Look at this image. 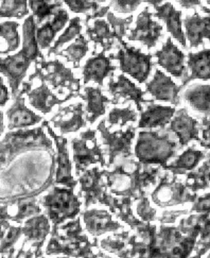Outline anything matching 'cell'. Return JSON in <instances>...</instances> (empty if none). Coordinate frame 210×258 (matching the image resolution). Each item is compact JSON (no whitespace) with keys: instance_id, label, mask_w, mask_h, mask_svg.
<instances>
[{"instance_id":"cell-1","label":"cell","mask_w":210,"mask_h":258,"mask_svg":"<svg viewBox=\"0 0 210 258\" xmlns=\"http://www.w3.org/2000/svg\"><path fill=\"white\" fill-rule=\"evenodd\" d=\"M55 152L32 151L0 170V204L38 197L54 184Z\"/></svg>"},{"instance_id":"cell-2","label":"cell","mask_w":210,"mask_h":258,"mask_svg":"<svg viewBox=\"0 0 210 258\" xmlns=\"http://www.w3.org/2000/svg\"><path fill=\"white\" fill-rule=\"evenodd\" d=\"M159 174V168H148L132 157L120 158L112 171H105L107 190L112 195L138 201L146 196L150 186L157 183Z\"/></svg>"},{"instance_id":"cell-3","label":"cell","mask_w":210,"mask_h":258,"mask_svg":"<svg viewBox=\"0 0 210 258\" xmlns=\"http://www.w3.org/2000/svg\"><path fill=\"white\" fill-rule=\"evenodd\" d=\"M36 23L32 15H29L23 25V46L17 52L0 57V74L6 79L13 98L21 91V86L32 63L44 58L42 50L36 42Z\"/></svg>"},{"instance_id":"cell-4","label":"cell","mask_w":210,"mask_h":258,"mask_svg":"<svg viewBox=\"0 0 210 258\" xmlns=\"http://www.w3.org/2000/svg\"><path fill=\"white\" fill-rule=\"evenodd\" d=\"M51 237L46 246V254L64 255L68 257H105L99 250L97 237L93 241L84 234L81 217L70 220L65 224L52 226Z\"/></svg>"},{"instance_id":"cell-5","label":"cell","mask_w":210,"mask_h":258,"mask_svg":"<svg viewBox=\"0 0 210 258\" xmlns=\"http://www.w3.org/2000/svg\"><path fill=\"white\" fill-rule=\"evenodd\" d=\"M53 142L42 125L34 128L10 131L0 142V170L11 165L17 157L32 151L55 152Z\"/></svg>"},{"instance_id":"cell-6","label":"cell","mask_w":210,"mask_h":258,"mask_svg":"<svg viewBox=\"0 0 210 258\" xmlns=\"http://www.w3.org/2000/svg\"><path fill=\"white\" fill-rule=\"evenodd\" d=\"M34 73L30 75L28 81L41 79L45 81L57 96H64L67 100L80 96L81 91V79L77 78L69 67H66L61 59L38 58L35 61Z\"/></svg>"},{"instance_id":"cell-7","label":"cell","mask_w":210,"mask_h":258,"mask_svg":"<svg viewBox=\"0 0 210 258\" xmlns=\"http://www.w3.org/2000/svg\"><path fill=\"white\" fill-rule=\"evenodd\" d=\"M177 143L172 141L166 131H140L135 146V157L145 166L159 165L164 167L169 160L176 155Z\"/></svg>"},{"instance_id":"cell-8","label":"cell","mask_w":210,"mask_h":258,"mask_svg":"<svg viewBox=\"0 0 210 258\" xmlns=\"http://www.w3.org/2000/svg\"><path fill=\"white\" fill-rule=\"evenodd\" d=\"M74 190L68 187H52L51 190L39 199L52 226L76 219L81 213L82 202Z\"/></svg>"},{"instance_id":"cell-9","label":"cell","mask_w":210,"mask_h":258,"mask_svg":"<svg viewBox=\"0 0 210 258\" xmlns=\"http://www.w3.org/2000/svg\"><path fill=\"white\" fill-rule=\"evenodd\" d=\"M117 53H111L109 57L119 63V69L123 74L132 77L139 84L147 83L152 73L154 63L151 53H144L140 49L128 46L123 39L119 42Z\"/></svg>"},{"instance_id":"cell-10","label":"cell","mask_w":210,"mask_h":258,"mask_svg":"<svg viewBox=\"0 0 210 258\" xmlns=\"http://www.w3.org/2000/svg\"><path fill=\"white\" fill-rule=\"evenodd\" d=\"M97 133V130L88 128L72 140L76 176L81 175L91 165L99 164L102 168L106 167L105 151L98 144Z\"/></svg>"},{"instance_id":"cell-11","label":"cell","mask_w":210,"mask_h":258,"mask_svg":"<svg viewBox=\"0 0 210 258\" xmlns=\"http://www.w3.org/2000/svg\"><path fill=\"white\" fill-rule=\"evenodd\" d=\"M194 242L195 237H184L176 227L162 224L148 257H187L192 251Z\"/></svg>"},{"instance_id":"cell-12","label":"cell","mask_w":210,"mask_h":258,"mask_svg":"<svg viewBox=\"0 0 210 258\" xmlns=\"http://www.w3.org/2000/svg\"><path fill=\"white\" fill-rule=\"evenodd\" d=\"M97 131L100 133L103 145L106 148L107 168L115 164L116 158H129L133 157L132 142L135 138L136 127L129 125L125 131L120 128L112 132L111 126L106 125V119H102L97 126Z\"/></svg>"},{"instance_id":"cell-13","label":"cell","mask_w":210,"mask_h":258,"mask_svg":"<svg viewBox=\"0 0 210 258\" xmlns=\"http://www.w3.org/2000/svg\"><path fill=\"white\" fill-rule=\"evenodd\" d=\"M105 171L100 169L99 167H94L92 169H86L79 176V197H83L85 210L95 204L107 206L112 196L107 192Z\"/></svg>"},{"instance_id":"cell-14","label":"cell","mask_w":210,"mask_h":258,"mask_svg":"<svg viewBox=\"0 0 210 258\" xmlns=\"http://www.w3.org/2000/svg\"><path fill=\"white\" fill-rule=\"evenodd\" d=\"M48 133V136L51 137L54 147L56 149L55 161L56 169L54 175V184L62 185L64 187L75 189L78 185V181L75 180L73 175V163L70 161L68 151V141L62 135H56L53 128L50 126L49 121L44 120L42 124Z\"/></svg>"},{"instance_id":"cell-15","label":"cell","mask_w":210,"mask_h":258,"mask_svg":"<svg viewBox=\"0 0 210 258\" xmlns=\"http://www.w3.org/2000/svg\"><path fill=\"white\" fill-rule=\"evenodd\" d=\"M194 198L186 190L185 185L177 181L175 173L171 171L159 178L158 186L151 194V200L158 207L178 205L193 201Z\"/></svg>"},{"instance_id":"cell-16","label":"cell","mask_w":210,"mask_h":258,"mask_svg":"<svg viewBox=\"0 0 210 258\" xmlns=\"http://www.w3.org/2000/svg\"><path fill=\"white\" fill-rule=\"evenodd\" d=\"M107 92L112 96V103L119 104L121 101H133L139 113L144 110V104H148L152 100L145 98L147 93L133 83L124 75H119L115 79L114 74L109 76Z\"/></svg>"},{"instance_id":"cell-17","label":"cell","mask_w":210,"mask_h":258,"mask_svg":"<svg viewBox=\"0 0 210 258\" xmlns=\"http://www.w3.org/2000/svg\"><path fill=\"white\" fill-rule=\"evenodd\" d=\"M163 36V26L153 19V13L146 7L136 18L135 27L126 34L127 41L143 43L148 50L155 48Z\"/></svg>"},{"instance_id":"cell-18","label":"cell","mask_w":210,"mask_h":258,"mask_svg":"<svg viewBox=\"0 0 210 258\" xmlns=\"http://www.w3.org/2000/svg\"><path fill=\"white\" fill-rule=\"evenodd\" d=\"M153 57H156V63L172 77L183 79L182 82L187 79L189 74L186 67V54L173 43L171 36L167 37L162 48L153 54Z\"/></svg>"},{"instance_id":"cell-19","label":"cell","mask_w":210,"mask_h":258,"mask_svg":"<svg viewBox=\"0 0 210 258\" xmlns=\"http://www.w3.org/2000/svg\"><path fill=\"white\" fill-rule=\"evenodd\" d=\"M85 104L83 102L72 103L64 107H59L58 112L50 119L49 123H51L59 135H65L69 133H77L82 127L86 126L85 116Z\"/></svg>"},{"instance_id":"cell-20","label":"cell","mask_w":210,"mask_h":258,"mask_svg":"<svg viewBox=\"0 0 210 258\" xmlns=\"http://www.w3.org/2000/svg\"><path fill=\"white\" fill-rule=\"evenodd\" d=\"M185 36L190 48H197L204 44V39L210 42V9L201 6V11H194L183 21Z\"/></svg>"},{"instance_id":"cell-21","label":"cell","mask_w":210,"mask_h":258,"mask_svg":"<svg viewBox=\"0 0 210 258\" xmlns=\"http://www.w3.org/2000/svg\"><path fill=\"white\" fill-rule=\"evenodd\" d=\"M181 86L173 82L172 78L166 75L161 69H156L153 78L146 83V93L153 97V100L169 102L174 106L179 104Z\"/></svg>"},{"instance_id":"cell-22","label":"cell","mask_w":210,"mask_h":258,"mask_svg":"<svg viewBox=\"0 0 210 258\" xmlns=\"http://www.w3.org/2000/svg\"><path fill=\"white\" fill-rule=\"evenodd\" d=\"M25 93L19 91L13 104L8 108L6 117L8 120V128L10 131L34 126L43 122V117L31 111L26 104Z\"/></svg>"},{"instance_id":"cell-23","label":"cell","mask_w":210,"mask_h":258,"mask_svg":"<svg viewBox=\"0 0 210 258\" xmlns=\"http://www.w3.org/2000/svg\"><path fill=\"white\" fill-rule=\"evenodd\" d=\"M117 68L116 65L112 64V58L106 55L105 51H93V56L87 59L83 67V84L86 85L89 82H94L102 87L105 79L116 72Z\"/></svg>"},{"instance_id":"cell-24","label":"cell","mask_w":210,"mask_h":258,"mask_svg":"<svg viewBox=\"0 0 210 258\" xmlns=\"http://www.w3.org/2000/svg\"><path fill=\"white\" fill-rule=\"evenodd\" d=\"M32 81H37L38 85L34 88H30L26 93V96L29 104L34 110L41 112L42 114H49L52 112L56 105H62L64 102L68 101L67 99L59 98V96L55 95L49 85L41 79H34Z\"/></svg>"},{"instance_id":"cell-25","label":"cell","mask_w":210,"mask_h":258,"mask_svg":"<svg viewBox=\"0 0 210 258\" xmlns=\"http://www.w3.org/2000/svg\"><path fill=\"white\" fill-rule=\"evenodd\" d=\"M169 124L167 132H173L177 136L179 147H185L192 141H199V123L188 114L186 108L177 110Z\"/></svg>"},{"instance_id":"cell-26","label":"cell","mask_w":210,"mask_h":258,"mask_svg":"<svg viewBox=\"0 0 210 258\" xmlns=\"http://www.w3.org/2000/svg\"><path fill=\"white\" fill-rule=\"evenodd\" d=\"M153 16L162 21L167 28V32L178 42L183 48H187V39L183 30V12L177 10L171 3H164L154 8Z\"/></svg>"},{"instance_id":"cell-27","label":"cell","mask_w":210,"mask_h":258,"mask_svg":"<svg viewBox=\"0 0 210 258\" xmlns=\"http://www.w3.org/2000/svg\"><path fill=\"white\" fill-rule=\"evenodd\" d=\"M81 214V219L85 225V230L93 237H99L109 232H117L123 229V225L113 219V215L107 211L91 210Z\"/></svg>"},{"instance_id":"cell-28","label":"cell","mask_w":210,"mask_h":258,"mask_svg":"<svg viewBox=\"0 0 210 258\" xmlns=\"http://www.w3.org/2000/svg\"><path fill=\"white\" fill-rule=\"evenodd\" d=\"M176 110L174 106L161 105L154 103V100L148 103L146 110L140 112L139 122L137 127L145 128V130H153L159 127L161 130H165V127L171 121Z\"/></svg>"},{"instance_id":"cell-29","label":"cell","mask_w":210,"mask_h":258,"mask_svg":"<svg viewBox=\"0 0 210 258\" xmlns=\"http://www.w3.org/2000/svg\"><path fill=\"white\" fill-rule=\"evenodd\" d=\"M79 97L86 102L85 118L91 124H94L100 117H102L106 113L107 105L112 103V99L103 94L100 86H86L84 87V94Z\"/></svg>"},{"instance_id":"cell-30","label":"cell","mask_w":210,"mask_h":258,"mask_svg":"<svg viewBox=\"0 0 210 258\" xmlns=\"http://www.w3.org/2000/svg\"><path fill=\"white\" fill-rule=\"evenodd\" d=\"M69 14L65 9H59L47 23L41 27H36V42L41 50H46L54 43L56 34L65 29L67 23H69Z\"/></svg>"},{"instance_id":"cell-31","label":"cell","mask_w":210,"mask_h":258,"mask_svg":"<svg viewBox=\"0 0 210 258\" xmlns=\"http://www.w3.org/2000/svg\"><path fill=\"white\" fill-rule=\"evenodd\" d=\"M86 35L89 42L95 44L94 51H97L98 47L103 51H111L116 46H119L118 39L116 38L113 30L103 18H96L94 23L86 24Z\"/></svg>"},{"instance_id":"cell-32","label":"cell","mask_w":210,"mask_h":258,"mask_svg":"<svg viewBox=\"0 0 210 258\" xmlns=\"http://www.w3.org/2000/svg\"><path fill=\"white\" fill-rule=\"evenodd\" d=\"M187 69L190 72L187 79L182 82L181 88L192 80H210V49H203L197 52H189L187 55Z\"/></svg>"},{"instance_id":"cell-33","label":"cell","mask_w":210,"mask_h":258,"mask_svg":"<svg viewBox=\"0 0 210 258\" xmlns=\"http://www.w3.org/2000/svg\"><path fill=\"white\" fill-rule=\"evenodd\" d=\"M22 230L23 236H25L23 243L45 242L47 236L51 232V224L45 214H39L25 220Z\"/></svg>"},{"instance_id":"cell-34","label":"cell","mask_w":210,"mask_h":258,"mask_svg":"<svg viewBox=\"0 0 210 258\" xmlns=\"http://www.w3.org/2000/svg\"><path fill=\"white\" fill-rule=\"evenodd\" d=\"M19 25L14 21L0 23V55H9L16 52L22 46Z\"/></svg>"},{"instance_id":"cell-35","label":"cell","mask_w":210,"mask_h":258,"mask_svg":"<svg viewBox=\"0 0 210 258\" xmlns=\"http://www.w3.org/2000/svg\"><path fill=\"white\" fill-rule=\"evenodd\" d=\"M22 235V224L12 225L10 220L0 217V256H13L15 244Z\"/></svg>"},{"instance_id":"cell-36","label":"cell","mask_w":210,"mask_h":258,"mask_svg":"<svg viewBox=\"0 0 210 258\" xmlns=\"http://www.w3.org/2000/svg\"><path fill=\"white\" fill-rule=\"evenodd\" d=\"M132 198L128 197H119L114 198L111 197V199L108 201L107 207L109 208L111 213H113L120 220L123 221L125 224H127L131 229L135 230L137 226L144 224L145 222L139 220L136 218L132 212Z\"/></svg>"},{"instance_id":"cell-37","label":"cell","mask_w":210,"mask_h":258,"mask_svg":"<svg viewBox=\"0 0 210 258\" xmlns=\"http://www.w3.org/2000/svg\"><path fill=\"white\" fill-rule=\"evenodd\" d=\"M183 98L196 112L210 115V85L194 84L184 93Z\"/></svg>"},{"instance_id":"cell-38","label":"cell","mask_w":210,"mask_h":258,"mask_svg":"<svg viewBox=\"0 0 210 258\" xmlns=\"http://www.w3.org/2000/svg\"><path fill=\"white\" fill-rule=\"evenodd\" d=\"M89 51V41L88 39L80 34L74 39V43L67 46L66 48L62 49L61 51L55 53L57 56H62L66 59L67 63L73 64L75 69L80 68L81 61L85 57L87 52Z\"/></svg>"},{"instance_id":"cell-39","label":"cell","mask_w":210,"mask_h":258,"mask_svg":"<svg viewBox=\"0 0 210 258\" xmlns=\"http://www.w3.org/2000/svg\"><path fill=\"white\" fill-rule=\"evenodd\" d=\"M202 158H204L203 152L194 150L193 148H189L184 153L179 155L173 163L165 165L163 169L169 170L175 174L185 173L187 170H193Z\"/></svg>"},{"instance_id":"cell-40","label":"cell","mask_w":210,"mask_h":258,"mask_svg":"<svg viewBox=\"0 0 210 258\" xmlns=\"http://www.w3.org/2000/svg\"><path fill=\"white\" fill-rule=\"evenodd\" d=\"M28 6L31 9L36 26H38L49 17L53 16L59 9H62L63 2L62 0H28Z\"/></svg>"},{"instance_id":"cell-41","label":"cell","mask_w":210,"mask_h":258,"mask_svg":"<svg viewBox=\"0 0 210 258\" xmlns=\"http://www.w3.org/2000/svg\"><path fill=\"white\" fill-rule=\"evenodd\" d=\"M83 29V23L81 17L76 16L73 19H69V24L67 28L64 30V32L59 35L53 43V46L49 48V51L47 53V56H50L51 54H55L69 42L74 41V39L81 34Z\"/></svg>"},{"instance_id":"cell-42","label":"cell","mask_w":210,"mask_h":258,"mask_svg":"<svg viewBox=\"0 0 210 258\" xmlns=\"http://www.w3.org/2000/svg\"><path fill=\"white\" fill-rule=\"evenodd\" d=\"M129 237V231H123L121 233L108 236L100 241V247L107 251L108 253H114L118 257H128L129 249L127 247V239Z\"/></svg>"},{"instance_id":"cell-43","label":"cell","mask_w":210,"mask_h":258,"mask_svg":"<svg viewBox=\"0 0 210 258\" xmlns=\"http://www.w3.org/2000/svg\"><path fill=\"white\" fill-rule=\"evenodd\" d=\"M25 16H29L28 0H3L0 17L22 19Z\"/></svg>"},{"instance_id":"cell-44","label":"cell","mask_w":210,"mask_h":258,"mask_svg":"<svg viewBox=\"0 0 210 258\" xmlns=\"http://www.w3.org/2000/svg\"><path fill=\"white\" fill-rule=\"evenodd\" d=\"M138 114L133 108V105L128 104L124 108H113V110L108 113L106 122L108 123V126L111 127L114 125L122 127L128 122H136Z\"/></svg>"},{"instance_id":"cell-45","label":"cell","mask_w":210,"mask_h":258,"mask_svg":"<svg viewBox=\"0 0 210 258\" xmlns=\"http://www.w3.org/2000/svg\"><path fill=\"white\" fill-rule=\"evenodd\" d=\"M106 18H107V23L111 26L113 32L116 36V38L118 39V42L123 39V37L126 36V32L127 30H129V26L133 23L134 17L131 15L128 17H117L114 15L113 12H107L106 13Z\"/></svg>"},{"instance_id":"cell-46","label":"cell","mask_w":210,"mask_h":258,"mask_svg":"<svg viewBox=\"0 0 210 258\" xmlns=\"http://www.w3.org/2000/svg\"><path fill=\"white\" fill-rule=\"evenodd\" d=\"M70 11L76 14H95L102 7L94 0H62Z\"/></svg>"},{"instance_id":"cell-47","label":"cell","mask_w":210,"mask_h":258,"mask_svg":"<svg viewBox=\"0 0 210 258\" xmlns=\"http://www.w3.org/2000/svg\"><path fill=\"white\" fill-rule=\"evenodd\" d=\"M138 201L139 202L136 207V213L140 219H142V221H144L145 223L155 221L157 219V212L155 208H153L151 204H150L149 198L145 196Z\"/></svg>"},{"instance_id":"cell-48","label":"cell","mask_w":210,"mask_h":258,"mask_svg":"<svg viewBox=\"0 0 210 258\" xmlns=\"http://www.w3.org/2000/svg\"><path fill=\"white\" fill-rule=\"evenodd\" d=\"M143 0H109L108 7L120 14H131L135 12Z\"/></svg>"},{"instance_id":"cell-49","label":"cell","mask_w":210,"mask_h":258,"mask_svg":"<svg viewBox=\"0 0 210 258\" xmlns=\"http://www.w3.org/2000/svg\"><path fill=\"white\" fill-rule=\"evenodd\" d=\"M11 96L3 77H0V107H4L10 101Z\"/></svg>"},{"instance_id":"cell-50","label":"cell","mask_w":210,"mask_h":258,"mask_svg":"<svg viewBox=\"0 0 210 258\" xmlns=\"http://www.w3.org/2000/svg\"><path fill=\"white\" fill-rule=\"evenodd\" d=\"M183 213H186V212H164L162 216L157 217V221H159V223L161 224H169V223H173L175 220L177 216L182 215Z\"/></svg>"},{"instance_id":"cell-51","label":"cell","mask_w":210,"mask_h":258,"mask_svg":"<svg viewBox=\"0 0 210 258\" xmlns=\"http://www.w3.org/2000/svg\"><path fill=\"white\" fill-rule=\"evenodd\" d=\"M195 212H209L210 211V195H207L204 198H201L198 202L192 208Z\"/></svg>"},{"instance_id":"cell-52","label":"cell","mask_w":210,"mask_h":258,"mask_svg":"<svg viewBox=\"0 0 210 258\" xmlns=\"http://www.w3.org/2000/svg\"><path fill=\"white\" fill-rule=\"evenodd\" d=\"M174 2L185 10L194 9L196 7L202 6V0H174Z\"/></svg>"},{"instance_id":"cell-53","label":"cell","mask_w":210,"mask_h":258,"mask_svg":"<svg viewBox=\"0 0 210 258\" xmlns=\"http://www.w3.org/2000/svg\"><path fill=\"white\" fill-rule=\"evenodd\" d=\"M203 138L205 142H202V146L210 145V117L204 118L203 120Z\"/></svg>"},{"instance_id":"cell-54","label":"cell","mask_w":210,"mask_h":258,"mask_svg":"<svg viewBox=\"0 0 210 258\" xmlns=\"http://www.w3.org/2000/svg\"><path fill=\"white\" fill-rule=\"evenodd\" d=\"M143 3H146L150 6H152L153 8H155L157 6H161L162 4H164L165 0H143Z\"/></svg>"},{"instance_id":"cell-55","label":"cell","mask_w":210,"mask_h":258,"mask_svg":"<svg viewBox=\"0 0 210 258\" xmlns=\"http://www.w3.org/2000/svg\"><path fill=\"white\" fill-rule=\"evenodd\" d=\"M5 132V120H4V113L0 111V137Z\"/></svg>"},{"instance_id":"cell-56","label":"cell","mask_w":210,"mask_h":258,"mask_svg":"<svg viewBox=\"0 0 210 258\" xmlns=\"http://www.w3.org/2000/svg\"><path fill=\"white\" fill-rule=\"evenodd\" d=\"M94 2H96V3H105L106 0H94Z\"/></svg>"},{"instance_id":"cell-57","label":"cell","mask_w":210,"mask_h":258,"mask_svg":"<svg viewBox=\"0 0 210 258\" xmlns=\"http://www.w3.org/2000/svg\"><path fill=\"white\" fill-rule=\"evenodd\" d=\"M207 4H208V5H209V6H210V2H208V3H207Z\"/></svg>"},{"instance_id":"cell-58","label":"cell","mask_w":210,"mask_h":258,"mask_svg":"<svg viewBox=\"0 0 210 258\" xmlns=\"http://www.w3.org/2000/svg\"><path fill=\"white\" fill-rule=\"evenodd\" d=\"M206 2H207V3H208V2H210V0H206Z\"/></svg>"}]
</instances>
